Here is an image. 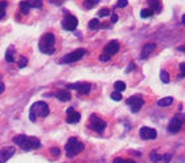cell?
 Here are the masks:
<instances>
[{
	"label": "cell",
	"instance_id": "cell-6",
	"mask_svg": "<svg viewBox=\"0 0 185 163\" xmlns=\"http://www.w3.org/2000/svg\"><path fill=\"white\" fill-rule=\"evenodd\" d=\"M126 102H127V105L131 108V111H132V113H138V111L141 109V106L144 105L143 98L139 97V96H134V97H130Z\"/></svg>",
	"mask_w": 185,
	"mask_h": 163
},
{
	"label": "cell",
	"instance_id": "cell-7",
	"mask_svg": "<svg viewBox=\"0 0 185 163\" xmlns=\"http://www.w3.org/2000/svg\"><path fill=\"white\" fill-rule=\"evenodd\" d=\"M78 27V20L75 16H65L64 20H62V28L65 31H75V28Z\"/></svg>",
	"mask_w": 185,
	"mask_h": 163
},
{
	"label": "cell",
	"instance_id": "cell-2",
	"mask_svg": "<svg viewBox=\"0 0 185 163\" xmlns=\"http://www.w3.org/2000/svg\"><path fill=\"white\" fill-rule=\"evenodd\" d=\"M54 44H56L54 35L53 33H45L38 42V49H40V52L45 53V55H53L56 52Z\"/></svg>",
	"mask_w": 185,
	"mask_h": 163
},
{
	"label": "cell",
	"instance_id": "cell-31",
	"mask_svg": "<svg viewBox=\"0 0 185 163\" xmlns=\"http://www.w3.org/2000/svg\"><path fill=\"white\" fill-rule=\"evenodd\" d=\"M128 4V0H118V7L119 8H124V7H127Z\"/></svg>",
	"mask_w": 185,
	"mask_h": 163
},
{
	"label": "cell",
	"instance_id": "cell-5",
	"mask_svg": "<svg viewBox=\"0 0 185 163\" xmlns=\"http://www.w3.org/2000/svg\"><path fill=\"white\" fill-rule=\"evenodd\" d=\"M86 55L85 49H77V51H73L71 53H68L64 57L59 60V64H71V62H75L78 60H81L83 56Z\"/></svg>",
	"mask_w": 185,
	"mask_h": 163
},
{
	"label": "cell",
	"instance_id": "cell-3",
	"mask_svg": "<svg viewBox=\"0 0 185 163\" xmlns=\"http://www.w3.org/2000/svg\"><path fill=\"white\" fill-rule=\"evenodd\" d=\"M49 114V106L46 102L44 101H38V102H35L32 106H31V110H29V119L32 122L36 121V117H46Z\"/></svg>",
	"mask_w": 185,
	"mask_h": 163
},
{
	"label": "cell",
	"instance_id": "cell-13",
	"mask_svg": "<svg viewBox=\"0 0 185 163\" xmlns=\"http://www.w3.org/2000/svg\"><path fill=\"white\" fill-rule=\"evenodd\" d=\"M156 49V44H153V42H150V44H145L143 46V49H141V55H140V57L141 58H147L148 56L151 55L152 52Z\"/></svg>",
	"mask_w": 185,
	"mask_h": 163
},
{
	"label": "cell",
	"instance_id": "cell-16",
	"mask_svg": "<svg viewBox=\"0 0 185 163\" xmlns=\"http://www.w3.org/2000/svg\"><path fill=\"white\" fill-rule=\"evenodd\" d=\"M32 7L29 4V0H24V2H20V11L21 13H24V15H28L29 13V9H31Z\"/></svg>",
	"mask_w": 185,
	"mask_h": 163
},
{
	"label": "cell",
	"instance_id": "cell-4",
	"mask_svg": "<svg viewBox=\"0 0 185 163\" xmlns=\"http://www.w3.org/2000/svg\"><path fill=\"white\" fill-rule=\"evenodd\" d=\"M83 149H85L83 143L79 142L77 138H70L65 145V151H66V155H68L69 158L75 157V155L79 154Z\"/></svg>",
	"mask_w": 185,
	"mask_h": 163
},
{
	"label": "cell",
	"instance_id": "cell-27",
	"mask_svg": "<svg viewBox=\"0 0 185 163\" xmlns=\"http://www.w3.org/2000/svg\"><path fill=\"white\" fill-rule=\"evenodd\" d=\"M17 65H19V68H20V69L25 68V66L28 65V60H26V57H24V56H21V57L19 58V62H17Z\"/></svg>",
	"mask_w": 185,
	"mask_h": 163
},
{
	"label": "cell",
	"instance_id": "cell-30",
	"mask_svg": "<svg viewBox=\"0 0 185 163\" xmlns=\"http://www.w3.org/2000/svg\"><path fill=\"white\" fill-rule=\"evenodd\" d=\"M111 99H114V101H120V99H122V94L119 92H112L111 93Z\"/></svg>",
	"mask_w": 185,
	"mask_h": 163
},
{
	"label": "cell",
	"instance_id": "cell-8",
	"mask_svg": "<svg viewBox=\"0 0 185 163\" xmlns=\"http://www.w3.org/2000/svg\"><path fill=\"white\" fill-rule=\"evenodd\" d=\"M90 127L97 133H102L106 129V122L103 119L98 118L97 115H91L90 117Z\"/></svg>",
	"mask_w": 185,
	"mask_h": 163
},
{
	"label": "cell",
	"instance_id": "cell-21",
	"mask_svg": "<svg viewBox=\"0 0 185 163\" xmlns=\"http://www.w3.org/2000/svg\"><path fill=\"white\" fill-rule=\"evenodd\" d=\"M153 11H152L151 8H144V9H141L140 11V16L143 19H145V17H151V16H153Z\"/></svg>",
	"mask_w": 185,
	"mask_h": 163
},
{
	"label": "cell",
	"instance_id": "cell-12",
	"mask_svg": "<svg viewBox=\"0 0 185 163\" xmlns=\"http://www.w3.org/2000/svg\"><path fill=\"white\" fill-rule=\"evenodd\" d=\"M181 127H183V122L176 117L172 119V121L169 122V125H168V130H169V133H173V134H176V133L180 131Z\"/></svg>",
	"mask_w": 185,
	"mask_h": 163
},
{
	"label": "cell",
	"instance_id": "cell-26",
	"mask_svg": "<svg viewBox=\"0 0 185 163\" xmlns=\"http://www.w3.org/2000/svg\"><path fill=\"white\" fill-rule=\"evenodd\" d=\"M29 4H31L32 8H41L42 0H29Z\"/></svg>",
	"mask_w": 185,
	"mask_h": 163
},
{
	"label": "cell",
	"instance_id": "cell-40",
	"mask_svg": "<svg viewBox=\"0 0 185 163\" xmlns=\"http://www.w3.org/2000/svg\"><path fill=\"white\" fill-rule=\"evenodd\" d=\"M3 92H4V84H3V82H0V94H2Z\"/></svg>",
	"mask_w": 185,
	"mask_h": 163
},
{
	"label": "cell",
	"instance_id": "cell-1",
	"mask_svg": "<svg viewBox=\"0 0 185 163\" xmlns=\"http://www.w3.org/2000/svg\"><path fill=\"white\" fill-rule=\"evenodd\" d=\"M13 143L20 146V147L25 151L33 150V149H38L40 146H41V142H40L38 138L28 137V135H24V134L16 135V137L13 138Z\"/></svg>",
	"mask_w": 185,
	"mask_h": 163
},
{
	"label": "cell",
	"instance_id": "cell-32",
	"mask_svg": "<svg viewBox=\"0 0 185 163\" xmlns=\"http://www.w3.org/2000/svg\"><path fill=\"white\" fill-rule=\"evenodd\" d=\"M108 13H110V11H108L107 8H103V9H101V11L98 12V16H101L102 17V16H107Z\"/></svg>",
	"mask_w": 185,
	"mask_h": 163
},
{
	"label": "cell",
	"instance_id": "cell-39",
	"mask_svg": "<svg viewBox=\"0 0 185 163\" xmlns=\"http://www.w3.org/2000/svg\"><path fill=\"white\" fill-rule=\"evenodd\" d=\"M134 68H135V64H134V62H131V64H130V66H128V68H127V73L130 72L131 69H134Z\"/></svg>",
	"mask_w": 185,
	"mask_h": 163
},
{
	"label": "cell",
	"instance_id": "cell-20",
	"mask_svg": "<svg viewBox=\"0 0 185 163\" xmlns=\"http://www.w3.org/2000/svg\"><path fill=\"white\" fill-rule=\"evenodd\" d=\"M7 7H8V3H7L5 0H0V20L4 19Z\"/></svg>",
	"mask_w": 185,
	"mask_h": 163
},
{
	"label": "cell",
	"instance_id": "cell-43",
	"mask_svg": "<svg viewBox=\"0 0 185 163\" xmlns=\"http://www.w3.org/2000/svg\"><path fill=\"white\" fill-rule=\"evenodd\" d=\"M181 23H183V24L185 25V15L183 16V19H181Z\"/></svg>",
	"mask_w": 185,
	"mask_h": 163
},
{
	"label": "cell",
	"instance_id": "cell-29",
	"mask_svg": "<svg viewBox=\"0 0 185 163\" xmlns=\"http://www.w3.org/2000/svg\"><path fill=\"white\" fill-rule=\"evenodd\" d=\"M114 163H136L132 159H122V158H115L114 159Z\"/></svg>",
	"mask_w": 185,
	"mask_h": 163
},
{
	"label": "cell",
	"instance_id": "cell-33",
	"mask_svg": "<svg viewBox=\"0 0 185 163\" xmlns=\"http://www.w3.org/2000/svg\"><path fill=\"white\" fill-rule=\"evenodd\" d=\"M178 66H180V71H181L180 77H185V62H181Z\"/></svg>",
	"mask_w": 185,
	"mask_h": 163
},
{
	"label": "cell",
	"instance_id": "cell-17",
	"mask_svg": "<svg viewBox=\"0 0 185 163\" xmlns=\"http://www.w3.org/2000/svg\"><path fill=\"white\" fill-rule=\"evenodd\" d=\"M148 2V4H150V7H151V9L153 12H160L161 11V4L157 2V0H147Z\"/></svg>",
	"mask_w": 185,
	"mask_h": 163
},
{
	"label": "cell",
	"instance_id": "cell-34",
	"mask_svg": "<svg viewBox=\"0 0 185 163\" xmlns=\"http://www.w3.org/2000/svg\"><path fill=\"white\" fill-rule=\"evenodd\" d=\"M111 57L110 56H107V55H101L99 56V61H103V62H106V61H108Z\"/></svg>",
	"mask_w": 185,
	"mask_h": 163
},
{
	"label": "cell",
	"instance_id": "cell-36",
	"mask_svg": "<svg viewBox=\"0 0 185 163\" xmlns=\"http://www.w3.org/2000/svg\"><path fill=\"white\" fill-rule=\"evenodd\" d=\"M171 158H172V154H168V155H164V157H163V161H164L165 163H169V161H171Z\"/></svg>",
	"mask_w": 185,
	"mask_h": 163
},
{
	"label": "cell",
	"instance_id": "cell-22",
	"mask_svg": "<svg viewBox=\"0 0 185 163\" xmlns=\"http://www.w3.org/2000/svg\"><path fill=\"white\" fill-rule=\"evenodd\" d=\"M90 89H91V85L87 84V82H83L81 86V89H79V93H82V94H89L90 93Z\"/></svg>",
	"mask_w": 185,
	"mask_h": 163
},
{
	"label": "cell",
	"instance_id": "cell-37",
	"mask_svg": "<svg viewBox=\"0 0 185 163\" xmlns=\"http://www.w3.org/2000/svg\"><path fill=\"white\" fill-rule=\"evenodd\" d=\"M176 118H178L181 122H184V121H185V114H177Z\"/></svg>",
	"mask_w": 185,
	"mask_h": 163
},
{
	"label": "cell",
	"instance_id": "cell-41",
	"mask_svg": "<svg viewBox=\"0 0 185 163\" xmlns=\"http://www.w3.org/2000/svg\"><path fill=\"white\" fill-rule=\"evenodd\" d=\"M86 2L91 3V4H92V5H94V4H95V3H98V2H99V0H86Z\"/></svg>",
	"mask_w": 185,
	"mask_h": 163
},
{
	"label": "cell",
	"instance_id": "cell-10",
	"mask_svg": "<svg viewBox=\"0 0 185 163\" xmlns=\"http://www.w3.org/2000/svg\"><path fill=\"white\" fill-rule=\"evenodd\" d=\"M118 52H119V42L117 40H112V41H110L103 48V55H107V56H110V57L117 55Z\"/></svg>",
	"mask_w": 185,
	"mask_h": 163
},
{
	"label": "cell",
	"instance_id": "cell-11",
	"mask_svg": "<svg viewBox=\"0 0 185 163\" xmlns=\"http://www.w3.org/2000/svg\"><path fill=\"white\" fill-rule=\"evenodd\" d=\"M139 134H140L141 139H155L157 137L156 130H155V129H152V127H147V126L141 127L140 131H139Z\"/></svg>",
	"mask_w": 185,
	"mask_h": 163
},
{
	"label": "cell",
	"instance_id": "cell-9",
	"mask_svg": "<svg viewBox=\"0 0 185 163\" xmlns=\"http://www.w3.org/2000/svg\"><path fill=\"white\" fill-rule=\"evenodd\" d=\"M15 147L13 146H7V147H3L0 150V163H5L8 159H11L13 155H15Z\"/></svg>",
	"mask_w": 185,
	"mask_h": 163
},
{
	"label": "cell",
	"instance_id": "cell-23",
	"mask_svg": "<svg viewBox=\"0 0 185 163\" xmlns=\"http://www.w3.org/2000/svg\"><path fill=\"white\" fill-rule=\"evenodd\" d=\"M114 88H115V92H123V90H126V84L123 81H117L114 84Z\"/></svg>",
	"mask_w": 185,
	"mask_h": 163
},
{
	"label": "cell",
	"instance_id": "cell-28",
	"mask_svg": "<svg viewBox=\"0 0 185 163\" xmlns=\"http://www.w3.org/2000/svg\"><path fill=\"white\" fill-rule=\"evenodd\" d=\"M163 159V157H161L160 154H157L156 151H152L151 152V161L152 162H159V161H161Z\"/></svg>",
	"mask_w": 185,
	"mask_h": 163
},
{
	"label": "cell",
	"instance_id": "cell-14",
	"mask_svg": "<svg viewBox=\"0 0 185 163\" xmlns=\"http://www.w3.org/2000/svg\"><path fill=\"white\" fill-rule=\"evenodd\" d=\"M54 97L57 99H59V101H62V102H66L71 98V94L68 90H59L57 93H54Z\"/></svg>",
	"mask_w": 185,
	"mask_h": 163
},
{
	"label": "cell",
	"instance_id": "cell-42",
	"mask_svg": "<svg viewBox=\"0 0 185 163\" xmlns=\"http://www.w3.org/2000/svg\"><path fill=\"white\" fill-rule=\"evenodd\" d=\"M49 2H52V3H54V4H59V2H58V0H49Z\"/></svg>",
	"mask_w": 185,
	"mask_h": 163
},
{
	"label": "cell",
	"instance_id": "cell-38",
	"mask_svg": "<svg viewBox=\"0 0 185 163\" xmlns=\"http://www.w3.org/2000/svg\"><path fill=\"white\" fill-rule=\"evenodd\" d=\"M118 19H119V17H118V15H115V13L111 16V21H112V23H117V21H118Z\"/></svg>",
	"mask_w": 185,
	"mask_h": 163
},
{
	"label": "cell",
	"instance_id": "cell-25",
	"mask_svg": "<svg viewBox=\"0 0 185 163\" xmlns=\"http://www.w3.org/2000/svg\"><path fill=\"white\" fill-rule=\"evenodd\" d=\"M160 78H161V81L164 82V84H167V82H169V74H168V72L167 71H160Z\"/></svg>",
	"mask_w": 185,
	"mask_h": 163
},
{
	"label": "cell",
	"instance_id": "cell-35",
	"mask_svg": "<svg viewBox=\"0 0 185 163\" xmlns=\"http://www.w3.org/2000/svg\"><path fill=\"white\" fill-rule=\"evenodd\" d=\"M50 152L54 157H58V154H59V149H57V147H53V149H50Z\"/></svg>",
	"mask_w": 185,
	"mask_h": 163
},
{
	"label": "cell",
	"instance_id": "cell-15",
	"mask_svg": "<svg viewBox=\"0 0 185 163\" xmlns=\"http://www.w3.org/2000/svg\"><path fill=\"white\" fill-rule=\"evenodd\" d=\"M79 119H81V114L79 113L74 111V110L71 113H68V118H66L68 124H77V122H79Z\"/></svg>",
	"mask_w": 185,
	"mask_h": 163
},
{
	"label": "cell",
	"instance_id": "cell-18",
	"mask_svg": "<svg viewBox=\"0 0 185 163\" xmlns=\"http://www.w3.org/2000/svg\"><path fill=\"white\" fill-rule=\"evenodd\" d=\"M13 55H15V49H13V46H9V48L7 49V52H5V61L7 62H13L15 61Z\"/></svg>",
	"mask_w": 185,
	"mask_h": 163
},
{
	"label": "cell",
	"instance_id": "cell-19",
	"mask_svg": "<svg viewBox=\"0 0 185 163\" xmlns=\"http://www.w3.org/2000/svg\"><path fill=\"white\" fill-rule=\"evenodd\" d=\"M172 102H173V98H172V97H165V98L159 99V101H157V105L161 106V108H165V106L172 105Z\"/></svg>",
	"mask_w": 185,
	"mask_h": 163
},
{
	"label": "cell",
	"instance_id": "cell-24",
	"mask_svg": "<svg viewBox=\"0 0 185 163\" xmlns=\"http://www.w3.org/2000/svg\"><path fill=\"white\" fill-rule=\"evenodd\" d=\"M99 27H101V23H99V20L98 19H92V20H90V21H89V28L90 29H98Z\"/></svg>",
	"mask_w": 185,
	"mask_h": 163
}]
</instances>
